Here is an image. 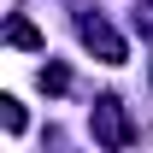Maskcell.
I'll use <instances>...</instances> for the list:
<instances>
[{"label": "cell", "mask_w": 153, "mask_h": 153, "mask_svg": "<svg viewBox=\"0 0 153 153\" xmlns=\"http://www.w3.org/2000/svg\"><path fill=\"white\" fill-rule=\"evenodd\" d=\"M76 30H82V41H88V47H94L106 65H124V41H118V36H112V30H106L100 18H82Z\"/></svg>", "instance_id": "6da1fadb"}, {"label": "cell", "mask_w": 153, "mask_h": 153, "mask_svg": "<svg viewBox=\"0 0 153 153\" xmlns=\"http://www.w3.org/2000/svg\"><path fill=\"white\" fill-rule=\"evenodd\" d=\"M94 135L106 141V147H124V135H130V130H124V112H118L112 100H100V106H94Z\"/></svg>", "instance_id": "7a4b0ae2"}, {"label": "cell", "mask_w": 153, "mask_h": 153, "mask_svg": "<svg viewBox=\"0 0 153 153\" xmlns=\"http://www.w3.org/2000/svg\"><path fill=\"white\" fill-rule=\"evenodd\" d=\"M6 41H12V47H41V30L30 18H12V24H6Z\"/></svg>", "instance_id": "3957f363"}, {"label": "cell", "mask_w": 153, "mask_h": 153, "mask_svg": "<svg viewBox=\"0 0 153 153\" xmlns=\"http://www.w3.org/2000/svg\"><path fill=\"white\" fill-rule=\"evenodd\" d=\"M0 124H6V135H18V130H24V106H18L12 94L0 100Z\"/></svg>", "instance_id": "277c9868"}, {"label": "cell", "mask_w": 153, "mask_h": 153, "mask_svg": "<svg viewBox=\"0 0 153 153\" xmlns=\"http://www.w3.org/2000/svg\"><path fill=\"white\" fill-rule=\"evenodd\" d=\"M41 88H47V94H65V88H71V76L59 71V65H47V71H41Z\"/></svg>", "instance_id": "5b68a950"}]
</instances>
